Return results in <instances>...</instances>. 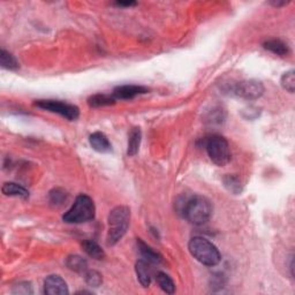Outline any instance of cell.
Listing matches in <instances>:
<instances>
[{"label":"cell","instance_id":"obj_20","mask_svg":"<svg viewBox=\"0 0 295 295\" xmlns=\"http://www.w3.org/2000/svg\"><path fill=\"white\" fill-rule=\"evenodd\" d=\"M0 65L3 68L8 71H15L19 68V63L15 59V56L7 52L6 50L0 51Z\"/></svg>","mask_w":295,"mask_h":295},{"label":"cell","instance_id":"obj_11","mask_svg":"<svg viewBox=\"0 0 295 295\" xmlns=\"http://www.w3.org/2000/svg\"><path fill=\"white\" fill-rule=\"evenodd\" d=\"M89 142L95 151L100 153H107L112 151V144L107 136L100 132H96L89 137Z\"/></svg>","mask_w":295,"mask_h":295},{"label":"cell","instance_id":"obj_4","mask_svg":"<svg viewBox=\"0 0 295 295\" xmlns=\"http://www.w3.org/2000/svg\"><path fill=\"white\" fill-rule=\"evenodd\" d=\"M95 203L91 197L81 194L72 205V208L65 213L63 219L67 224H81L87 223L95 218Z\"/></svg>","mask_w":295,"mask_h":295},{"label":"cell","instance_id":"obj_5","mask_svg":"<svg viewBox=\"0 0 295 295\" xmlns=\"http://www.w3.org/2000/svg\"><path fill=\"white\" fill-rule=\"evenodd\" d=\"M205 149L212 160L218 166H225L231 160V151L227 140L221 135H211L205 142Z\"/></svg>","mask_w":295,"mask_h":295},{"label":"cell","instance_id":"obj_3","mask_svg":"<svg viewBox=\"0 0 295 295\" xmlns=\"http://www.w3.org/2000/svg\"><path fill=\"white\" fill-rule=\"evenodd\" d=\"M188 249L192 256L200 263L207 266H215L220 262V253L212 242L202 237H195L189 241Z\"/></svg>","mask_w":295,"mask_h":295},{"label":"cell","instance_id":"obj_23","mask_svg":"<svg viewBox=\"0 0 295 295\" xmlns=\"http://www.w3.org/2000/svg\"><path fill=\"white\" fill-rule=\"evenodd\" d=\"M86 281L89 286H92V287H98V286L102 285L103 278L102 274L94 270H90V271L86 272Z\"/></svg>","mask_w":295,"mask_h":295},{"label":"cell","instance_id":"obj_1","mask_svg":"<svg viewBox=\"0 0 295 295\" xmlns=\"http://www.w3.org/2000/svg\"><path fill=\"white\" fill-rule=\"evenodd\" d=\"M131 223V210L125 205H119L108 215L107 245L114 246L123 239Z\"/></svg>","mask_w":295,"mask_h":295},{"label":"cell","instance_id":"obj_25","mask_svg":"<svg viewBox=\"0 0 295 295\" xmlns=\"http://www.w3.org/2000/svg\"><path fill=\"white\" fill-rule=\"evenodd\" d=\"M13 293H15V294H30V293H32L31 286H30L29 282H21V284L15 286L14 289H13Z\"/></svg>","mask_w":295,"mask_h":295},{"label":"cell","instance_id":"obj_18","mask_svg":"<svg viewBox=\"0 0 295 295\" xmlns=\"http://www.w3.org/2000/svg\"><path fill=\"white\" fill-rule=\"evenodd\" d=\"M115 103V98L113 95H104V94H98L91 96L90 98L88 99L89 106L91 107H103V106H108V105H113Z\"/></svg>","mask_w":295,"mask_h":295},{"label":"cell","instance_id":"obj_9","mask_svg":"<svg viewBox=\"0 0 295 295\" xmlns=\"http://www.w3.org/2000/svg\"><path fill=\"white\" fill-rule=\"evenodd\" d=\"M149 92V89L143 86H134V84H126L119 86L113 90V97L115 99H133L136 96L144 95Z\"/></svg>","mask_w":295,"mask_h":295},{"label":"cell","instance_id":"obj_10","mask_svg":"<svg viewBox=\"0 0 295 295\" xmlns=\"http://www.w3.org/2000/svg\"><path fill=\"white\" fill-rule=\"evenodd\" d=\"M135 271H136L137 280L140 281V284L142 285L143 287H149L151 284V278H152L150 263L145 260L137 261L135 265Z\"/></svg>","mask_w":295,"mask_h":295},{"label":"cell","instance_id":"obj_13","mask_svg":"<svg viewBox=\"0 0 295 295\" xmlns=\"http://www.w3.org/2000/svg\"><path fill=\"white\" fill-rule=\"evenodd\" d=\"M141 139H142V132L140 128H133L128 136V148H127V155L128 156H135L139 152L140 145H141Z\"/></svg>","mask_w":295,"mask_h":295},{"label":"cell","instance_id":"obj_16","mask_svg":"<svg viewBox=\"0 0 295 295\" xmlns=\"http://www.w3.org/2000/svg\"><path fill=\"white\" fill-rule=\"evenodd\" d=\"M263 46L266 50H269L270 52H272V53L278 55H286L289 53V48L287 46V44L284 43L280 39L266 40V42H264Z\"/></svg>","mask_w":295,"mask_h":295},{"label":"cell","instance_id":"obj_2","mask_svg":"<svg viewBox=\"0 0 295 295\" xmlns=\"http://www.w3.org/2000/svg\"><path fill=\"white\" fill-rule=\"evenodd\" d=\"M184 217L194 225H203L212 215V205L207 197L194 196L186 201L183 207Z\"/></svg>","mask_w":295,"mask_h":295},{"label":"cell","instance_id":"obj_6","mask_svg":"<svg viewBox=\"0 0 295 295\" xmlns=\"http://www.w3.org/2000/svg\"><path fill=\"white\" fill-rule=\"evenodd\" d=\"M35 106H37L42 110H46L48 112H53L56 114L64 116L67 120H76L80 116V108L73 104H68L62 102V100L54 99H39L34 103Z\"/></svg>","mask_w":295,"mask_h":295},{"label":"cell","instance_id":"obj_22","mask_svg":"<svg viewBox=\"0 0 295 295\" xmlns=\"http://www.w3.org/2000/svg\"><path fill=\"white\" fill-rule=\"evenodd\" d=\"M224 185L225 187L233 194H240L242 191L241 183L239 179L234 175H226L224 178Z\"/></svg>","mask_w":295,"mask_h":295},{"label":"cell","instance_id":"obj_24","mask_svg":"<svg viewBox=\"0 0 295 295\" xmlns=\"http://www.w3.org/2000/svg\"><path fill=\"white\" fill-rule=\"evenodd\" d=\"M67 200V194L66 192L62 191V189H53L50 193V202L55 207L63 205L64 202Z\"/></svg>","mask_w":295,"mask_h":295},{"label":"cell","instance_id":"obj_19","mask_svg":"<svg viewBox=\"0 0 295 295\" xmlns=\"http://www.w3.org/2000/svg\"><path fill=\"white\" fill-rule=\"evenodd\" d=\"M157 284L159 285V287L167 294H173L175 292V285L173 282L172 278L168 274L164 272H158L156 276Z\"/></svg>","mask_w":295,"mask_h":295},{"label":"cell","instance_id":"obj_27","mask_svg":"<svg viewBox=\"0 0 295 295\" xmlns=\"http://www.w3.org/2000/svg\"><path fill=\"white\" fill-rule=\"evenodd\" d=\"M271 4L273 6L279 7V6H284V5H286V4H288V3H286V2H272Z\"/></svg>","mask_w":295,"mask_h":295},{"label":"cell","instance_id":"obj_15","mask_svg":"<svg viewBox=\"0 0 295 295\" xmlns=\"http://www.w3.org/2000/svg\"><path fill=\"white\" fill-rule=\"evenodd\" d=\"M67 268L72 270V271L79 272V273H86L88 271V262L86 258L81 257L79 255H71L67 257L66 260Z\"/></svg>","mask_w":295,"mask_h":295},{"label":"cell","instance_id":"obj_7","mask_svg":"<svg viewBox=\"0 0 295 295\" xmlns=\"http://www.w3.org/2000/svg\"><path fill=\"white\" fill-rule=\"evenodd\" d=\"M264 86L261 81L247 80L238 83L234 88V94L247 100L258 99L263 95Z\"/></svg>","mask_w":295,"mask_h":295},{"label":"cell","instance_id":"obj_17","mask_svg":"<svg viewBox=\"0 0 295 295\" xmlns=\"http://www.w3.org/2000/svg\"><path fill=\"white\" fill-rule=\"evenodd\" d=\"M82 247L84 252H86L90 257L95 258V260H103V258L105 257L104 250L95 241L86 240L82 244Z\"/></svg>","mask_w":295,"mask_h":295},{"label":"cell","instance_id":"obj_21","mask_svg":"<svg viewBox=\"0 0 295 295\" xmlns=\"http://www.w3.org/2000/svg\"><path fill=\"white\" fill-rule=\"evenodd\" d=\"M280 83H281V87L284 88L286 91L293 94L295 90V72L293 70H290L288 72L284 73L281 76Z\"/></svg>","mask_w":295,"mask_h":295},{"label":"cell","instance_id":"obj_8","mask_svg":"<svg viewBox=\"0 0 295 295\" xmlns=\"http://www.w3.org/2000/svg\"><path fill=\"white\" fill-rule=\"evenodd\" d=\"M44 293L47 295H65L68 294L66 281L62 277L52 274L44 281Z\"/></svg>","mask_w":295,"mask_h":295},{"label":"cell","instance_id":"obj_26","mask_svg":"<svg viewBox=\"0 0 295 295\" xmlns=\"http://www.w3.org/2000/svg\"><path fill=\"white\" fill-rule=\"evenodd\" d=\"M115 5L120 7H131V6H135L136 3L135 2H118Z\"/></svg>","mask_w":295,"mask_h":295},{"label":"cell","instance_id":"obj_12","mask_svg":"<svg viewBox=\"0 0 295 295\" xmlns=\"http://www.w3.org/2000/svg\"><path fill=\"white\" fill-rule=\"evenodd\" d=\"M137 247H139V252L145 261H148L149 263L152 264H158L163 261V257L159 253H157L153 250L150 246H148L145 242H143L141 239H137Z\"/></svg>","mask_w":295,"mask_h":295},{"label":"cell","instance_id":"obj_14","mask_svg":"<svg viewBox=\"0 0 295 295\" xmlns=\"http://www.w3.org/2000/svg\"><path fill=\"white\" fill-rule=\"evenodd\" d=\"M3 194L6 196H15V197H21V199H28L29 197V192L26 188L22 187L21 185L14 184V183H6L4 184Z\"/></svg>","mask_w":295,"mask_h":295}]
</instances>
